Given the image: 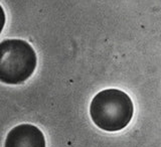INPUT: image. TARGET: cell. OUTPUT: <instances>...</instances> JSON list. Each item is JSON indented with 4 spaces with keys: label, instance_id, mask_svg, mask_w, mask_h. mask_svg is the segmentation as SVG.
<instances>
[{
    "label": "cell",
    "instance_id": "1",
    "mask_svg": "<svg viewBox=\"0 0 161 147\" xmlns=\"http://www.w3.org/2000/svg\"><path fill=\"white\" fill-rule=\"evenodd\" d=\"M134 114L133 102L125 92L118 89L101 91L93 98L90 115L100 129L116 132L124 129Z\"/></svg>",
    "mask_w": 161,
    "mask_h": 147
},
{
    "label": "cell",
    "instance_id": "2",
    "mask_svg": "<svg viewBox=\"0 0 161 147\" xmlns=\"http://www.w3.org/2000/svg\"><path fill=\"white\" fill-rule=\"evenodd\" d=\"M36 54L27 42L5 39L0 43V81L18 85L31 77L36 68Z\"/></svg>",
    "mask_w": 161,
    "mask_h": 147
},
{
    "label": "cell",
    "instance_id": "3",
    "mask_svg": "<svg viewBox=\"0 0 161 147\" xmlns=\"http://www.w3.org/2000/svg\"><path fill=\"white\" fill-rule=\"evenodd\" d=\"M4 147H45V138L36 126L21 124L9 131Z\"/></svg>",
    "mask_w": 161,
    "mask_h": 147
}]
</instances>
